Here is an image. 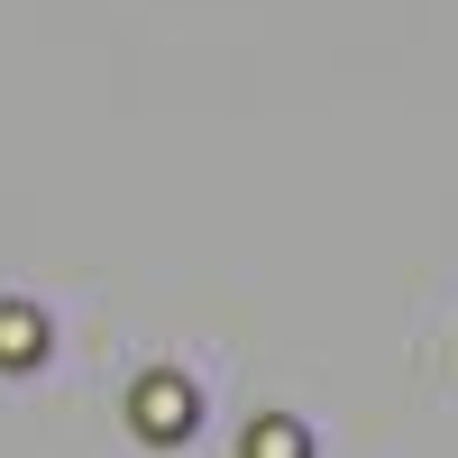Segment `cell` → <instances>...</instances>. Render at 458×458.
Wrapping results in <instances>:
<instances>
[{"mask_svg":"<svg viewBox=\"0 0 458 458\" xmlns=\"http://www.w3.org/2000/svg\"><path fill=\"white\" fill-rule=\"evenodd\" d=\"M47 358V321L28 302H0V367H37Z\"/></svg>","mask_w":458,"mask_h":458,"instance_id":"obj_2","label":"cell"},{"mask_svg":"<svg viewBox=\"0 0 458 458\" xmlns=\"http://www.w3.org/2000/svg\"><path fill=\"white\" fill-rule=\"evenodd\" d=\"M248 458H312V440H302V422H257Z\"/></svg>","mask_w":458,"mask_h":458,"instance_id":"obj_3","label":"cell"},{"mask_svg":"<svg viewBox=\"0 0 458 458\" xmlns=\"http://www.w3.org/2000/svg\"><path fill=\"white\" fill-rule=\"evenodd\" d=\"M129 422L147 440H183L193 431V386H183V376H147V386L129 394Z\"/></svg>","mask_w":458,"mask_h":458,"instance_id":"obj_1","label":"cell"}]
</instances>
